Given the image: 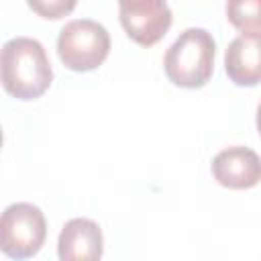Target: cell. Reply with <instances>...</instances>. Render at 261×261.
Segmentation results:
<instances>
[{
  "label": "cell",
  "instance_id": "obj_8",
  "mask_svg": "<svg viewBox=\"0 0 261 261\" xmlns=\"http://www.w3.org/2000/svg\"><path fill=\"white\" fill-rule=\"evenodd\" d=\"M224 71L234 86L261 84V35H239L224 51Z\"/></svg>",
  "mask_w": 261,
  "mask_h": 261
},
{
  "label": "cell",
  "instance_id": "obj_4",
  "mask_svg": "<svg viewBox=\"0 0 261 261\" xmlns=\"http://www.w3.org/2000/svg\"><path fill=\"white\" fill-rule=\"evenodd\" d=\"M47 237V220L39 206L29 202L10 204L0 218V249L12 259L37 255Z\"/></svg>",
  "mask_w": 261,
  "mask_h": 261
},
{
  "label": "cell",
  "instance_id": "obj_1",
  "mask_svg": "<svg viewBox=\"0 0 261 261\" xmlns=\"http://www.w3.org/2000/svg\"><path fill=\"white\" fill-rule=\"evenodd\" d=\"M2 86L18 100L43 96L51 82L53 69L45 47L31 37H14L2 47Z\"/></svg>",
  "mask_w": 261,
  "mask_h": 261
},
{
  "label": "cell",
  "instance_id": "obj_9",
  "mask_svg": "<svg viewBox=\"0 0 261 261\" xmlns=\"http://www.w3.org/2000/svg\"><path fill=\"white\" fill-rule=\"evenodd\" d=\"M226 18L243 35H261V0H226Z\"/></svg>",
  "mask_w": 261,
  "mask_h": 261
},
{
  "label": "cell",
  "instance_id": "obj_5",
  "mask_svg": "<svg viewBox=\"0 0 261 261\" xmlns=\"http://www.w3.org/2000/svg\"><path fill=\"white\" fill-rule=\"evenodd\" d=\"M118 8L122 29L143 47L159 43L173 20L165 0H118Z\"/></svg>",
  "mask_w": 261,
  "mask_h": 261
},
{
  "label": "cell",
  "instance_id": "obj_2",
  "mask_svg": "<svg viewBox=\"0 0 261 261\" xmlns=\"http://www.w3.org/2000/svg\"><path fill=\"white\" fill-rule=\"evenodd\" d=\"M216 43L206 29L190 27L169 45L163 57V69L171 84L196 90L208 84L214 71Z\"/></svg>",
  "mask_w": 261,
  "mask_h": 261
},
{
  "label": "cell",
  "instance_id": "obj_3",
  "mask_svg": "<svg viewBox=\"0 0 261 261\" xmlns=\"http://www.w3.org/2000/svg\"><path fill=\"white\" fill-rule=\"evenodd\" d=\"M110 53V35L92 18L69 20L57 37V55L71 71H92Z\"/></svg>",
  "mask_w": 261,
  "mask_h": 261
},
{
  "label": "cell",
  "instance_id": "obj_6",
  "mask_svg": "<svg viewBox=\"0 0 261 261\" xmlns=\"http://www.w3.org/2000/svg\"><path fill=\"white\" fill-rule=\"evenodd\" d=\"M214 179L228 190H249L261 181V157L249 147H228L212 159Z\"/></svg>",
  "mask_w": 261,
  "mask_h": 261
},
{
  "label": "cell",
  "instance_id": "obj_11",
  "mask_svg": "<svg viewBox=\"0 0 261 261\" xmlns=\"http://www.w3.org/2000/svg\"><path fill=\"white\" fill-rule=\"evenodd\" d=\"M255 122H257V130H259V135H261V102H259V106H257V118H255Z\"/></svg>",
  "mask_w": 261,
  "mask_h": 261
},
{
  "label": "cell",
  "instance_id": "obj_10",
  "mask_svg": "<svg viewBox=\"0 0 261 261\" xmlns=\"http://www.w3.org/2000/svg\"><path fill=\"white\" fill-rule=\"evenodd\" d=\"M27 4L35 14L47 20H59L73 12L77 0H27Z\"/></svg>",
  "mask_w": 261,
  "mask_h": 261
},
{
  "label": "cell",
  "instance_id": "obj_7",
  "mask_svg": "<svg viewBox=\"0 0 261 261\" xmlns=\"http://www.w3.org/2000/svg\"><path fill=\"white\" fill-rule=\"evenodd\" d=\"M104 253V234L90 218H71L63 224L57 239L61 261H96Z\"/></svg>",
  "mask_w": 261,
  "mask_h": 261
}]
</instances>
